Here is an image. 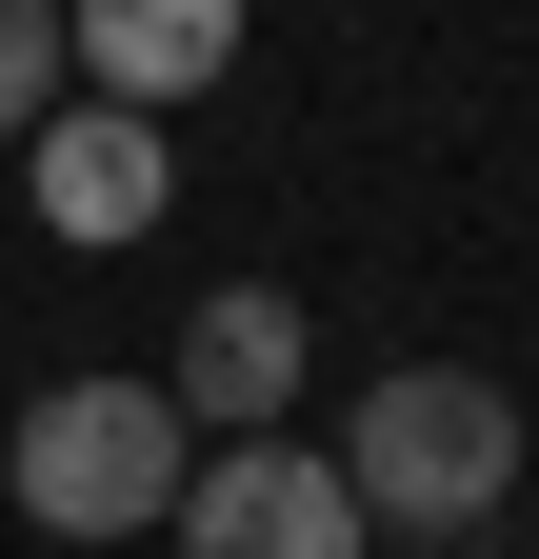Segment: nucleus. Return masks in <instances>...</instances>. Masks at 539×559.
I'll list each match as a JSON object with an SVG mask.
<instances>
[{
  "label": "nucleus",
  "mask_w": 539,
  "mask_h": 559,
  "mask_svg": "<svg viewBox=\"0 0 539 559\" xmlns=\"http://www.w3.org/2000/svg\"><path fill=\"white\" fill-rule=\"evenodd\" d=\"M320 460L360 479V520H380V539L459 559V539L519 500V400H500L480 360H399V380H360V419H340Z\"/></svg>",
  "instance_id": "nucleus-1"
},
{
  "label": "nucleus",
  "mask_w": 539,
  "mask_h": 559,
  "mask_svg": "<svg viewBox=\"0 0 539 559\" xmlns=\"http://www.w3.org/2000/svg\"><path fill=\"white\" fill-rule=\"evenodd\" d=\"M0 479H21V520H40V539H141V520H180L200 440H180V400H160V380H40V400H21V440H0Z\"/></svg>",
  "instance_id": "nucleus-2"
},
{
  "label": "nucleus",
  "mask_w": 539,
  "mask_h": 559,
  "mask_svg": "<svg viewBox=\"0 0 539 559\" xmlns=\"http://www.w3.org/2000/svg\"><path fill=\"white\" fill-rule=\"evenodd\" d=\"M180 559H380V520H360V479L340 460H300V440H220L180 479V520H160Z\"/></svg>",
  "instance_id": "nucleus-3"
},
{
  "label": "nucleus",
  "mask_w": 539,
  "mask_h": 559,
  "mask_svg": "<svg viewBox=\"0 0 539 559\" xmlns=\"http://www.w3.org/2000/svg\"><path fill=\"white\" fill-rule=\"evenodd\" d=\"M300 340H320V320L280 300V280H220V300L180 320V380H160V400H180V440H280V400H300Z\"/></svg>",
  "instance_id": "nucleus-4"
},
{
  "label": "nucleus",
  "mask_w": 539,
  "mask_h": 559,
  "mask_svg": "<svg viewBox=\"0 0 539 559\" xmlns=\"http://www.w3.org/2000/svg\"><path fill=\"white\" fill-rule=\"evenodd\" d=\"M220 60H240V0H60V81H100L120 120L200 100Z\"/></svg>",
  "instance_id": "nucleus-5"
},
{
  "label": "nucleus",
  "mask_w": 539,
  "mask_h": 559,
  "mask_svg": "<svg viewBox=\"0 0 539 559\" xmlns=\"http://www.w3.org/2000/svg\"><path fill=\"white\" fill-rule=\"evenodd\" d=\"M21 160H40V221H60V240H141L160 200H180V160H160V120H120V100H81V120H40Z\"/></svg>",
  "instance_id": "nucleus-6"
},
{
  "label": "nucleus",
  "mask_w": 539,
  "mask_h": 559,
  "mask_svg": "<svg viewBox=\"0 0 539 559\" xmlns=\"http://www.w3.org/2000/svg\"><path fill=\"white\" fill-rule=\"evenodd\" d=\"M60 120V0H0V140Z\"/></svg>",
  "instance_id": "nucleus-7"
}]
</instances>
